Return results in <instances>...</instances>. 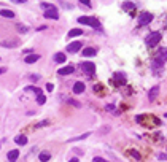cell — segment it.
<instances>
[{
  "label": "cell",
  "mask_w": 167,
  "mask_h": 162,
  "mask_svg": "<svg viewBox=\"0 0 167 162\" xmlns=\"http://www.w3.org/2000/svg\"><path fill=\"white\" fill-rule=\"evenodd\" d=\"M166 61H167V48H161L159 53L156 54L154 61H153V70H154V72H161L162 70V65H164Z\"/></svg>",
  "instance_id": "cell-1"
},
{
  "label": "cell",
  "mask_w": 167,
  "mask_h": 162,
  "mask_svg": "<svg viewBox=\"0 0 167 162\" xmlns=\"http://www.w3.org/2000/svg\"><path fill=\"white\" fill-rule=\"evenodd\" d=\"M159 41H161V34H159V32H151L150 35H146L145 45L148 46V48H154Z\"/></svg>",
  "instance_id": "cell-2"
},
{
  "label": "cell",
  "mask_w": 167,
  "mask_h": 162,
  "mask_svg": "<svg viewBox=\"0 0 167 162\" xmlns=\"http://www.w3.org/2000/svg\"><path fill=\"white\" fill-rule=\"evenodd\" d=\"M78 22H80V24H86V26H92V27H96V29L100 27V22L97 21L96 18H89V16H80L78 18Z\"/></svg>",
  "instance_id": "cell-3"
},
{
  "label": "cell",
  "mask_w": 167,
  "mask_h": 162,
  "mask_svg": "<svg viewBox=\"0 0 167 162\" xmlns=\"http://www.w3.org/2000/svg\"><path fill=\"white\" fill-rule=\"evenodd\" d=\"M80 67H81V70L85 72L86 75H89V76L94 75V72H96V65H94L92 62H88V61H86V62H81Z\"/></svg>",
  "instance_id": "cell-4"
},
{
  "label": "cell",
  "mask_w": 167,
  "mask_h": 162,
  "mask_svg": "<svg viewBox=\"0 0 167 162\" xmlns=\"http://www.w3.org/2000/svg\"><path fill=\"white\" fill-rule=\"evenodd\" d=\"M151 21H153V15H151V13H148V11L142 13L140 18H138V24H140V26H146V24H150Z\"/></svg>",
  "instance_id": "cell-5"
},
{
  "label": "cell",
  "mask_w": 167,
  "mask_h": 162,
  "mask_svg": "<svg viewBox=\"0 0 167 162\" xmlns=\"http://www.w3.org/2000/svg\"><path fill=\"white\" fill-rule=\"evenodd\" d=\"M45 18L46 19H59V11L56 7H51L49 10L45 11Z\"/></svg>",
  "instance_id": "cell-6"
},
{
  "label": "cell",
  "mask_w": 167,
  "mask_h": 162,
  "mask_svg": "<svg viewBox=\"0 0 167 162\" xmlns=\"http://www.w3.org/2000/svg\"><path fill=\"white\" fill-rule=\"evenodd\" d=\"M80 48H83L81 41H73V43H68L67 45V53H78L80 51Z\"/></svg>",
  "instance_id": "cell-7"
},
{
  "label": "cell",
  "mask_w": 167,
  "mask_h": 162,
  "mask_svg": "<svg viewBox=\"0 0 167 162\" xmlns=\"http://www.w3.org/2000/svg\"><path fill=\"white\" fill-rule=\"evenodd\" d=\"M86 89V86H85V83H81V81H77L75 84H73V92L75 94H83Z\"/></svg>",
  "instance_id": "cell-8"
},
{
  "label": "cell",
  "mask_w": 167,
  "mask_h": 162,
  "mask_svg": "<svg viewBox=\"0 0 167 162\" xmlns=\"http://www.w3.org/2000/svg\"><path fill=\"white\" fill-rule=\"evenodd\" d=\"M18 45H19V41H18V40H5V41L0 43L2 48H15V46H18Z\"/></svg>",
  "instance_id": "cell-9"
},
{
  "label": "cell",
  "mask_w": 167,
  "mask_h": 162,
  "mask_svg": "<svg viewBox=\"0 0 167 162\" xmlns=\"http://www.w3.org/2000/svg\"><path fill=\"white\" fill-rule=\"evenodd\" d=\"M7 157H8V161H10V162H16V159L19 157V151H18V150H11L7 154Z\"/></svg>",
  "instance_id": "cell-10"
},
{
  "label": "cell",
  "mask_w": 167,
  "mask_h": 162,
  "mask_svg": "<svg viewBox=\"0 0 167 162\" xmlns=\"http://www.w3.org/2000/svg\"><path fill=\"white\" fill-rule=\"evenodd\" d=\"M115 81L118 84H126V75L124 73H115Z\"/></svg>",
  "instance_id": "cell-11"
},
{
  "label": "cell",
  "mask_w": 167,
  "mask_h": 162,
  "mask_svg": "<svg viewBox=\"0 0 167 162\" xmlns=\"http://www.w3.org/2000/svg\"><path fill=\"white\" fill-rule=\"evenodd\" d=\"M38 59H40L38 54H29V56L24 59V62H26V64H35L37 61H38Z\"/></svg>",
  "instance_id": "cell-12"
},
{
  "label": "cell",
  "mask_w": 167,
  "mask_h": 162,
  "mask_svg": "<svg viewBox=\"0 0 167 162\" xmlns=\"http://www.w3.org/2000/svg\"><path fill=\"white\" fill-rule=\"evenodd\" d=\"M65 61H67V57H65V54H64V53H56L54 54V62L62 64V62H65Z\"/></svg>",
  "instance_id": "cell-13"
},
{
  "label": "cell",
  "mask_w": 167,
  "mask_h": 162,
  "mask_svg": "<svg viewBox=\"0 0 167 162\" xmlns=\"http://www.w3.org/2000/svg\"><path fill=\"white\" fill-rule=\"evenodd\" d=\"M157 94H159V86H153L151 91H150V94H148V99H150V100H154Z\"/></svg>",
  "instance_id": "cell-14"
},
{
  "label": "cell",
  "mask_w": 167,
  "mask_h": 162,
  "mask_svg": "<svg viewBox=\"0 0 167 162\" xmlns=\"http://www.w3.org/2000/svg\"><path fill=\"white\" fill-rule=\"evenodd\" d=\"M57 73H59V75H62V76H65V75H70V73H73V67H72V65H67V67L61 68V70H59Z\"/></svg>",
  "instance_id": "cell-15"
},
{
  "label": "cell",
  "mask_w": 167,
  "mask_h": 162,
  "mask_svg": "<svg viewBox=\"0 0 167 162\" xmlns=\"http://www.w3.org/2000/svg\"><path fill=\"white\" fill-rule=\"evenodd\" d=\"M96 48H85L83 49V56L85 57H89V56H96Z\"/></svg>",
  "instance_id": "cell-16"
},
{
  "label": "cell",
  "mask_w": 167,
  "mask_h": 162,
  "mask_svg": "<svg viewBox=\"0 0 167 162\" xmlns=\"http://www.w3.org/2000/svg\"><path fill=\"white\" fill-rule=\"evenodd\" d=\"M15 141H16V145L24 146L26 143H27V137L26 135H18V137H15Z\"/></svg>",
  "instance_id": "cell-17"
},
{
  "label": "cell",
  "mask_w": 167,
  "mask_h": 162,
  "mask_svg": "<svg viewBox=\"0 0 167 162\" xmlns=\"http://www.w3.org/2000/svg\"><path fill=\"white\" fill-rule=\"evenodd\" d=\"M78 35H83V30L81 29H72L67 34V37H70V38H73V37H78Z\"/></svg>",
  "instance_id": "cell-18"
},
{
  "label": "cell",
  "mask_w": 167,
  "mask_h": 162,
  "mask_svg": "<svg viewBox=\"0 0 167 162\" xmlns=\"http://www.w3.org/2000/svg\"><path fill=\"white\" fill-rule=\"evenodd\" d=\"M123 8H124L126 11H134V10H135V5H134L132 2H124V3H123Z\"/></svg>",
  "instance_id": "cell-19"
},
{
  "label": "cell",
  "mask_w": 167,
  "mask_h": 162,
  "mask_svg": "<svg viewBox=\"0 0 167 162\" xmlns=\"http://www.w3.org/2000/svg\"><path fill=\"white\" fill-rule=\"evenodd\" d=\"M0 15H2L3 18H15V13H13L11 10H0Z\"/></svg>",
  "instance_id": "cell-20"
},
{
  "label": "cell",
  "mask_w": 167,
  "mask_h": 162,
  "mask_svg": "<svg viewBox=\"0 0 167 162\" xmlns=\"http://www.w3.org/2000/svg\"><path fill=\"white\" fill-rule=\"evenodd\" d=\"M49 157H51L49 152H40L38 159H40V162H48V161H49Z\"/></svg>",
  "instance_id": "cell-21"
},
{
  "label": "cell",
  "mask_w": 167,
  "mask_h": 162,
  "mask_svg": "<svg viewBox=\"0 0 167 162\" xmlns=\"http://www.w3.org/2000/svg\"><path fill=\"white\" fill-rule=\"evenodd\" d=\"M26 91H27V92H29V91H30V92H35L37 95H40V94H41V89H38V87H35V86H27V87H26Z\"/></svg>",
  "instance_id": "cell-22"
},
{
  "label": "cell",
  "mask_w": 167,
  "mask_h": 162,
  "mask_svg": "<svg viewBox=\"0 0 167 162\" xmlns=\"http://www.w3.org/2000/svg\"><path fill=\"white\" fill-rule=\"evenodd\" d=\"M129 154H131L132 157H135V159H137V161H140V159H142L140 152H138L137 150H131V151H129Z\"/></svg>",
  "instance_id": "cell-23"
},
{
  "label": "cell",
  "mask_w": 167,
  "mask_h": 162,
  "mask_svg": "<svg viewBox=\"0 0 167 162\" xmlns=\"http://www.w3.org/2000/svg\"><path fill=\"white\" fill-rule=\"evenodd\" d=\"M89 135H91V133H89V132H86V133H83V135H80V137H75V138H72L70 141H75V140H85V138H88Z\"/></svg>",
  "instance_id": "cell-24"
},
{
  "label": "cell",
  "mask_w": 167,
  "mask_h": 162,
  "mask_svg": "<svg viewBox=\"0 0 167 162\" xmlns=\"http://www.w3.org/2000/svg\"><path fill=\"white\" fill-rule=\"evenodd\" d=\"M37 102H38L40 105H43L45 102H46V97L43 95V94H40V95H37Z\"/></svg>",
  "instance_id": "cell-25"
},
{
  "label": "cell",
  "mask_w": 167,
  "mask_h": 162,
  "mask_svg": "<svg viewBox=\"0 0 167 162\" xmlns=\"http://www.w3.org/2000/svg\"><path fill=\"white\" fill-rule=\"evenodd\" d=\"M92 162H108V161H105L104 157H99V156H97V157H94V159H92Z\"/></svg>",
  "instance_id": "cell-26"
},
{
  "label": "cell",
  "mask_w": 167,
  "mask_h": 162,
  "mask_svg": "<svg viewBox=\"0 0 167 162\" xmlns=\"http://www.w3.org/2000/svg\"><path fill=\"white\" fill-rule=\"evenodd\" d=\"M51 7H54V5H51V3H41V8H45V10H49Z\"/></svg>",
  "instance_id": "cell-27"
},
{
  "label": "cell",
  "mask_w": 167,
  "mask_h": 162,
  "mask_svg": "<svg viewBox=\"0 0 167 162\" xmlns=\"http://www.w3.org/2000/svg\"><path fill=\"white\" fill-rule=\"evenodd\" d=\"M18 30H19V32H22V34H24V32H27L29 29H27V27H24V26H18Z\"/></svg>",
  "instance_id": "cell-28"
},
{
  "label": "cell",
  "mask_w": 167,
  "mask_h": 162,
  "mask_svg": "<svg viewBox=\"0 0 167 162\" xmlns=\"http://www.w3.org/2000/svg\"><path fill=\"white\" fill-rule=\"evenodd\" d=\"M80 3H83L86 7H91V0H80Z\"/></svg>",
  "instance_id": "cell-29"
},
{
  "label": "cell",
  "mask_w": 167,
  "mask_h": 162,
  "mask_svg": "<svg viewBox=\"0 0 167 162\" xmlns=\"http://www.w3.org/2000/svg\"><path fill=\"white\" fill-rule=\"evenodd\" d=\"M53 89H54V86L51 84V83H48V84H46V91H48V92H51Z\"/></svg>",
  "instance_id": "cell-30"
},
{
  "label": "cell",
  "mask_w": 167,
  "mask_h": 162,
  "mask_svg": "<svg viewBox=\"0 0 167 162\" xmlns=\"http://www.w3.org/2000/svg\"><path fill=\"white\" fill-rule=\"evenodd\" d=\"M157 159H161V161H166V159H167V154H157Z\"/></svg>",
  "instance_id": "cell-31"
},
{
  "label": "cell",
  "mask_w": 167,
  "mask_h": 162,
  "mask_svg": "<svg viewBox=\"0 0 167 162\" xmlns=\"http://www.w3.org/2000/svg\"><path fill=\"white\" fill-rule=\"evenodd\" d=\"M105 108L108 110V111H115V106H113V105H107Z\"/></svg>",
  "instance_id": "cell-32"
},
{
  "label": "cell",
  "mask_w": 167,
  "mask_h": 162,
  "mask_svg": "<svg viewBox=\"0 0 167 162\" xmlns=\"http://www.w3.org/2000/svg\"><path fill=\"white\" fill-rule=\"evenodd\" d=\"M94 89H96L97 92H100V91H102V84H96V86H94Z\"/></svg>",
  "instance_id": "cell-33"
},
{
  "label": "cell",
  "mask_w": 167,
  "mask_h": 162,
  "mask_svg": "<svg viewBox=\"0 0 167 162\" xmlns=\"http://www.w3.org/2000/svg\"><path fill=\"white\" fill-rule=\"evenodd\" d=\"M11 2H13V3H26L27 0H11Z\"/></svg>",
  "instance_id": "cell-34"
},
{
  "label": "cell",
  "mask_w": 167,
  "mask_h": 162,
  "mask_svg": "<svg viewBox=\"0 0 167 162\" xmlns=\"http://www.w3.org/2000/svg\"><path fill=\"white\" fill-rule=\"evenodd\" d=\"M30 80H34V81H37V80H38V75H32V76H30Z\"/></svg>",
  "instance_id": "cell-35"
},
{
  "label": "cell",
  "mask_w": 167,
  "mask_h": 162,
  "mask_svg": "<svg viewBox=\"0 0 167 162\" xmlns=\"http://www.w3.org/2000/svg\"><path fill=\"white\" fill-rule=\"evenodd\" d=\"M68 162H80V161H78V159H77V157H73V159H70V161H68Z\"/></svg>",
  "instance_id": "cell-36"
},
{
  "label": "cell",
  "mask_w": 167,
  "mask_h": 162,
  "mask_svg": "<svg viewBox=\"0 0 167 162\" xmlns=\"http://www.w3.org/2000/svg\"><path fill=\"white\" fill-rule=\"evenodd\" d=\"M3 72H5V68H0V75H2Z\"/></svg>",
  "instance_id": "cell-37"
}]
</instances>
